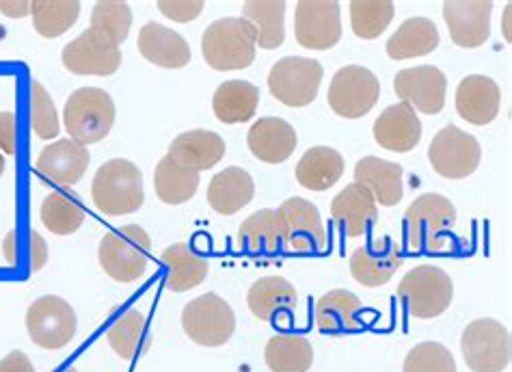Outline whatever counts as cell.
<instances>
[{
	"instance_id": "f1b7e54d",
	"label": "cell",
	"mask_w": 512,
	"mask_h": 372,
	"mask_svg": "<svg viewBox=\"0 0 512 372\" xmlns=\"http://www.w3.org/2000/svg\"><path fill=\"white\" fill-rule=\"evenodd\" d=\"M439 42L441 35L433 20L409 18L398 26V31L392 37H389L387 55L396 61L426 57L439 48Z\"/></svg>"
},
{
	"instance_id": "603a6c76",
	"label": "cell",
	"mask_w": 512,
	"mask_h": 372,
	"mask_svg": "<svg viewBox=\"0 0 512 372\" xmlns=\"http://www.w3.org/2000/svg\"><path fill=\"white\" fill-rule=\"evenodd\" d=\"M247 143L251 154L258 158V161L268 165H279L288 161L294 154L299 137H296V130L292 128V124L286 122V119L264 117L251 126Z\"/></svg>"
},
{
	"instance_id": "ac0fdd59",
	"label": "cell",
	"mask_w": 512,
	"mask_h": 372,
	"mask_svg": "<svg viewBox=\"0 0 512 372\" xmlns=\"http://www.w3.org/2000/svg\"><path fill=\"white\" fill-rule=\"evenodd\" d=\"M404 264L402 251L392 238H381L368 247H357L350 256V275L361 286L381 288Z\"/></svg>"
},
{
	"instance_id": "9a60e30c",
	"label": "cell",
	"mask_w": 512,
	"mask_h": 372,
	"mask_svg": "<svg viewBox=\"0 0 512 372\" xmlns=\"http://www.w3.org/2000/svg\"><path fill=\"white\" fill-rule=\"evenodd\" d=\"M342 18L335 0H301L296 5V42L307 50H329L340 42Z\"/></svg>"
},
{
	"instance_id": "db71d44e",
	"label": "cell",
	"mask_w": 512,
	"mask_h": 372,
	"mask_svg": "<svg viewBox=\"0 0 512 372\" xmlns=\"http://www.w3.org/2000/svg\"><path fill=\"white\" fill-rule=\"evenodd\" d=\"M65 372H78V370H76V368H67Z\"/></svg>"
},
{
	"instance_id": "74e56055",
	"label": "cell",
	"mask_w": 512,
	"mask_h": 372,
	"mask_svg": "<svg viewBox=\"0 0 512 372\" xmlns=\"http://www.w3.org/2000/svg\"><path fill=\"white\" fill-rule=\"evenodd\" d=\"M111 349L121 360H134L150 349V336H147L145 316L139 310H128L106 331Z\"/></svg>"
},
{
	"instance_id": "e0dca14e",
	"label": "cell",
	"mask_w": 512,
	"mask_h": 372,
	"mask_svg": "<svg viewBox=\"0 0 512 372\" xmlns=\"http://www.w3.org/2000/svg\"><path fill=\"white\" fill-rule=\"evenodd\" d=\"M489 0H450L443 5V20L448 24L452 42L461 48H480L491 35Z\"/></svg>"
},
{
	"instance_id": "cb8c5ba5",
	"label": "cell",
	"mask_w": 512,
	"mask_h": 372,
	"mask_svg": "<svg viewBox=\"0 0 512 372\" xmlns=\"http://www.w3.org/2000/svg\"><path fill=\"white\" fill-rule=\"evenodd\" d=\"M299 303L296 288L288 279L279 275L262 277L249 288L247 305L251 314L264 323H273L277 318H290Z\"/></svg>"
},
{
	"instance_id": "681fc988",
	"label": "cell",
	"mask_w": 512,
	"mask_h": 372,
	"mask_svg": "<svg viewBox=\"0 0 512 372\" xmlns=\"http://www.w3.org/2000/svg\"><path fill=\"white\" fill-rule=\"evenodd\" d=\"M0 11H3L9 18H24L31 13V3H26V0H18V3H9V0H3V3H0Z\"/></svg>"
},
{
	"instance_id": "5b68a950",
	"label": "cell",
	"mask_w": 512,
	"mask_h": 372,
	"mask_svg": "<svg viewBox=\"0 0 512 372\" xmlns=\"http://www.w3.org/2000/svg\"><path fill=\"white\" fill-rule=\"evenodd\" d=\"M407 241L413 249L441 251L456 225V208L448 197L426 193L407 208Z\"/></svg>"
},
{
	"instance_id": "60d3db41",
	"label": "cell",
	"mask_w": 512,
	"mask_h": 372,
	"mask_svg": "<svg viewBox=\"0 0 512 372\" xmlns=\"http://www.w3.org/2000/svg\"><path fill=\"white\" fill-rule=\"evenodd\" d=\"M396 7L389 0H353L350 3V24L361 39H376L387 31L394 20Z\"/></svg>"
},
{
	"instance_id": "d6a6232c",
	"label": "cell",
	"mask_w": 512,
	"mask_h": 372,
	"mask_svg": "<svg viewBox=\"0 0 512 372\" xmlns=\"http://www.w3.org/2000/svg\"><path fill=\"white\" fill-rule=\"evenodd\" d=\"M260 91L247 81H227L217 87L212 109L223 124H245L258 111Z\"/></svg>"
},
{
	"instance_id": "7c38bea8",
	"label": "cell",
	"mask_w": 512,
	"mask_h": 372,
	"mask_svg": "<svg viewBox=\"0 0 512 372\" xmlns=\"http://www.w3.org/2000/svg\"><path fill=\"white\" fill-rule=\"evenodd\" d=\"M381 98V83L368 68L346 65L333 76L329 87V106L333 113L346 119L368 115Z\"/></svg>"
},
{
	"instance_id": "2e32d148",
	"label": "cell",
	"mask_w": 512,
	"mask_h": 372,
	"mask_svg": "<svg viewBox=\"0 0 512 372\" xmlns=\"http://www.w3.org/2000/svg\"><path fill=\"white\" fill-rule=\"evenodd\" d=\"M394 91L402 102H407L411 106V109L415 106L417 111H422L426 115H437L441 113L443 104H446L448 78L439 68H435V65L407 68L396 74Z\"/></svg>"
},
{
	"instance_id": "816d5d0a",
	"label": "cell",
	"mask_w": 512,
	"mask_h": 372,
	"mask_svg": "<svg viewBox=\"0 0 512 372\" xmlns=\"http://www.w3.org/2000/svg\"><path fill=\"white\" fill-rule=\"evenodd\" d=\"M510 13H512V7L508 5L506 11H504V35H506L508 42H510Z\"/></svg>"
},
{
	"instance_id": "f35d334b",
	"label": "cell",
	"mask_w": 512,
	"mask_h": 372,
	"mask_svg": "<svg viewBox=\"0 0 512 372\" xmlns=\"http://www.w3.org/2000/svg\"><path fill=\"white\" fill-rule=\"evenodd\" d=\"M35 31L42 37H59L76 24L80 3L76 0H35L31 3Z\"/></svg>"
},
{
	"instance_id": "ee69618b",
	"label": "cell",
	"mask_w": 512,
	"mask_h": 372,
	"mask_svg": "<svg viewBox=\"0 0 512 372\" xmlns=\"http://www.w3.org/2000/svg\"><path fill=\"white\" fill-rule=\"evenodd\" d=\"M31 128L39 139H55L61 132V122L50 93L42 83H31Z\"/></svg>"
},
{
	"instance_id": "9c48e42d",
	"label": "cell",
	"mask_w": 512,
	"mask_h": 372,
	"mask_svg": "<svg viewBox=\"0 0 512 372\" xmlns=\"http://www.w3.org/2000/svg\"><path fill=\"white\" fill-rule=\"evenodd\" d=\"M26 329L31 340L46 351L67 347L76 336L78 316L70 303L55 295L39 297L26 310Z\"/></svg>"
},
{
	"instance_id": "52a82bcc",
	"label": "cell",
	"mask_w": 512,
	"mask_h": 372,
	"mask_svg": "<svg viewBox=\"0 0 512 372\" xmlns=\"http://www.w3.org/2000/svg\"><path fill=\"white\" fill-rule=\"evenodd\" d=\"M184 334L201 347H223L236 331V314L225 299L206 292L182 310Z\"/></svg>"
},
{
	"instance_id": "f546056e",
	"label": "cell",
	"mask_w": 512,
	"mask_h": 372,
	"mask_svg": "<svg viewBox=\"0 0 512 372\" xmlns=\"http://www.w3.org/2000/svg\"><path fill=\"white\" fill-rule=\"evenodd\" d=\"M236 245L251 256H277L284 247V236L279 230L277 212L262 208L240 225Z\"/></svg>"
},
{
	"instance_id": "8fae6325",
	"label": "cell",
	"mask_w": 512,
	"mask_h": 372,
	"mask_svg": "<svg viewBox=\"0 0 512 372\" xmlns=\"http://www.w3.org/2000/svg\"><path fill=\"white\" fill-rule=\"evenodd\" d=\"M482 150L474 135L463 132L454 124L437 132L428 145V161L439 176L448 180H463L474 174L480 165Z\"/></svg>"
},
{
	"instance_id": "277c9868",
	"label": "cell",
	"mask_w": 512,
	"mask_h": 372,
	"mask_svg": "<svg viewBox=\"0 0 512 372\" xmlns=\"http://www.w3.org/2000/svg\"><path fill=\"white\" fill-rule=\"evenodd\" d=\"M65 128L80 145H91L109 137L115 124V102L104 89H76L65 102Z\"/></svg>"
},
{
	"instance_id": "f5cc1de1",
	"label": "cell",
	"mask_w": 512,
	"mask_h": 372,
	"mask_svg": "<svg viewBox=\"0 0 512 372\" xmlns=\"http://www.w3.org/2000/svg\"><path fill=\"white\" fill-rule=\"evenodd\" d=\"M3 171H5V158L0 156V176H3Z\"/></svg>"
},
{
	"instance_id": "83f0119b",
	"label": "cell",
	"mask_w": 512,
	"mask_h": 372,
	"mask_svg": "<svg viewBox=\"0 0 512 372\" xmlns=\"http://www.w3.org/2000/svg\"><path fill=\"white\" fill-rule=\"evenodd\" d=\"M255 195L253 178L240 167H227L212 178L208 186V204L219 215H236L238 210L251 204Z\"/></svg>"
},
{
	"instance_id": "7402d4cb",
	"label": "cell",
	"mask_w": 512,
	"mask_h": 372,
	"mask_svg": "<svg viewBox=\"0 0 512 372\" xmlns=\"http://www.w3.org/2000/svg\"><path fill=\"white\" fill-rule=\"evenodd\" d=\"M89 163L91 154L87 145H80L74 139H61L42 150L35 167L42 178L59 186H72L85 176Z\"/></svg>"
},
{
	"instance_id": "4316f807",
	"label": "cell",
	"mask_w": 512,
	"mask_h": 372,
	"mask_svg": "<svg viewBox=\"0 0 512 372\" xmlns=\"http://www.w3.org/2000/svg\"><path fill=\"white\" fill-rule=\"evenodd\" d=\"M355 184L366 186L376 204L396 206L404 195V171L398 163L366 156L355 165Z\"/></svg>"
},
{
	"instance_id": "ba28073f",
	"label": "cell",
	"mask_w": 512,
	"mask_h": 372,
	"mask_svg": "<svg viewBox=\"0 0 512 372\" xmlns=\"http://www.w3.org/2000/svg\"><path fill=\"white\" fill-rule=\"evenodd\" d=\"M465 364L474 372H502L510 364V331L493 318L469 323L461 336Z\"/></svg>"
},
{
	"instance_id": "d4e9b609",
	"label": "cell",
	"mask_w": 512,
	"mask_h": 372,
	"mask_svg": "<svg viewBox=\"0 0 512 372\" xmlns=\"http://www.w3.org/2000/svg\"><path fill=\"white\" fill-rule=\"evenodd\" d=\"M141 55L158 68L180 70L191 63V46L186 39L158 22H147L137 39Z\"/></svg>"
},
{
	"instance_id": "30bf717a",
	"label": "cell",
	"mask_w": 512,
	"mask_h": 372,
	"mask_svg": "<svg viewBox=\"0 0 512 372\" xmlns=\"http://www.w3.org/2000/svg\"><path fill=\"white\" fill-rule=\"evenodd\" d=\"M322 65L307 57L279 59L268 74V89L273 96L292 109L312 104L322 83Z\"/></svg>"
},
{
	"instance_id": "484cf974",
	"label": "cell",
	"mask_w": 512,
	"mask_h": 372,
	"mask_svg": "<svg viewBox=\"0 0 512 372\" xmlns=\"http://www.w3.org/2000/svg\"><path fill=\"white\" fill-rule=\"evenodd\" d=\"M169 156L175 163L191 171H206L221 163L225 141L212 130H188L169 145Z\"/></svg>"
},
{
	"instance_id": "4dcf8cb0",
	"label": "cell",
	"mask_w": 512,
	"mask_h": 372,
	"mask_svg": "<svg viewBox=\"0 0 512 372\" xmlns=\"http://www.w3.org/2000/svg\"><path fill=\"white\" fill-rule=\"evenodd\" d=\"M245 18L255 31V46L275 50L286 39V3L281 0H251L242 5Z\"/></svg>"
},
{
	"instance_id": "f907efd6",
	"label": "cell",
	"mask_w": 512,
	"mask_h": 372,
	"mask_svg": "<svg viewBox=\"0 0 512 372\" xmlns=\"http://www.w3.org/2000/svg\"><path fill=\"white\" fill-rule=\"evenodd\" d=\"M3 249H5V258L9 264H16V232H9L5 243H3Z\"/></svg>"
},
{
	"instance_id": "6da1fadb",
	"label": "cell",
	"mask_w": 512,
	"mask_h": 372,
	"mask_svg": "<svg viewBox=\"0 0 512 372\" xmlns=\"http://www.w3.org/2000/svg\"><path fill=\"white\" fill-rule=\"evenodd\" d=\"M255 31L245 18L214 20L201 37V55L217 72L247 70L255 61Z\"/></svg>"
},
{
	"instance_id": "bcb514c9",
	"label": "cell",
	"mask_w": 512,
	"mask_h": 372,
	"mask_svg": "<svg viewBox=\"0 0 512 372\" xmlns=\"http://www.w3.org/2000/svg\"><path fill=\"white\" fill-rule=\"evenodd\" d=\"M0 150L5 154L16 152V117L9 111L0 113Z\"/></svg>"
},
{
	"instance_id": "8992f818",
	"label": "cell",
	"mask_w": 512,
	"mask_h": 372,
	"mask_svg": "<svg viewBox=\"0 0 512 372\" xmlns=\"http://www.w3.org/2000/svg\"><path fill=\"white\" fill-rule=\"evenodd\" d=\"M398 297L413 318H424L426 321V318L441 316L450 308L454 299V284L443 269L433 267V264H422V267L402 277Z\"/></svg>"
},
{
	"instance_id": "b9f144b4",
	"label": "cell",
	"mask_w": 512,
	"mask_h": 372,
	"mask_svg": "<svg viewBox=\"0 0 512 372\" xmlns=\"http://www.w3.org/2000/svg\"><path fill=\"white\" fill-rule=\"evenodd\" d=\"M130 26H132V11L126 3L106 0V3H98L91 11V29L109 35L117 46L121 42H126Z\"/></svg>"
},
{
	"instance_id": "e575fe53",
	"label": "cell",
	"mask_w": 512,
	"mask_h": 372,
	"mask_svg": "<svg viewBox=\"0 0 512 372\" xmlns=\"http://www.w3.org/2000/svg\"><path fill=\"white\" fill-rule=\"evenodd\" d=\"M163 264L167 267V288L173 292L197 288L210 271V264L193 254L184 243L169 245L163 251Z\"/></svg>"
},
{
	"instance_id": "44dd1931",
	"label": "cell",
	"mask_w": 512,
	"mask_h": 372,
	"mask_svg": "<svg viewBox=\"0 0 512 372\" xmlns=\"http://www.w3.org/2000/svg\"><path fill=\"white\" fill-rule=\"evenodd\" d=\"M331 217L338 230L350 238L368 234L379 221V208L372 193L361 184H348L344 191L335 195L331 204Z\"/></svg>"
},
{
	"instance_id": "d6986e66",
	"label": "cell",
	"mask_w": 512,
	"mask_h": 372,
	"mask_svg": "<svg viewBox=\"0 0 512 372\" xmlns=\"http://www.w3.org/2000/svg\"><path fill=\"white\" fill-rule=\"evenodd\" d=\"M374 141L389 152L407 154L422 141V122L407 102H398L376 117Z\"/></svg>"
},
{
	"instance_id": "4fadbf2b",
	"label": "cell",
	"mask_w": 512,
	"mask_h": 372,
	"mask_svg": "<svg viewBox=\"0 0 512 372\" xmlns=\"http://www.w3.org/2000/svg\"><path fill=\"white\" fill-rule=\"evenodd\" d=\"M61 61L80 76H111L121 65V50L109 35L87 29L63 48Z\"/></svg>"
},
{
	"instance_id": "5bb4252c",
	"label": "cell",
	"mask_w": 512,
	"mask_h": 372,
	"mask_svg": "<svg viewBox=\"0 0 512 372\" xmlns=\"http://www.w3.org/2000/svg\"><path fill=\"white\" fill-rule=\"evenodd\" d=\"M277 221L284 243L301 254L320 251L327 245L325 223L318 208L303 197H290L277 210Z\"/></svg>"
},
{
	"instance_id": "7a4b0ae2",
	"label": "cell",
	"mask_w": 512,
	"mask_h": 372,
	"mask_svg": "<svg viewBox=\"0 0 512 372\" xmlns=\"http://www.w3.org/2000/svg\"><path fill=\"white\" fill-rule=\"evenodd\" d=\"M91 197L104 215L119 217L139 210L145 202L141 169L126 158L104 163L93 178Z\"/></svg>"
},
{
	"instance_id": "7dc6e473",
	"label": "cell",
	"mask_w": 512,
	"mask_h": 372,
	"mask_svg": "<svg viewBox=\"0 0 512 372\" xmlns=\"http://www.w3.org/2000/svg\"><path fill=\"white\" fill-rule=\"evenodd\" d=\"M48 262V245L39 232H31V271H42L44 264Z\"/></svg>"
},
{
	"instance_id": "f6af8a7d",
	"label": "cell",
	"mask_w": 512,
	"mask_h": 372,
	"mask_svg": "<svg viewBox=\"0 0 512 372\" xmlns=\"http://www.w3.org/2000/svg\"><path fill=\"white\" fill-rule=\"evenodd\" d=\"M204 7L206 5L201 0H160L158 3L160 13L175 22H191L199 18Z\"/></svg>"
},
{
	"instance_id": "d590c367",
	"label": "cell",
	"mask_w": 512,
	"mask_h": 372,
	"mask_svg": "<svg viewBox=\"0 0 512 372\" xmlns=\"http://www.w3.org/2000/svg\"><path fill=\"white\" fill-rule=\"evenodd\" d=\"M264 360L273 372H307L314 364L312 342L299 334H277L268 340Z\"/></svg>"
},
{
	"instance_id": "836d02e7",
	"label": "cell",
	"mask_w": 512,
	"mask_h": 372,
	"mask_svg": "<svg viewBox=\"0 0 512 372\" xmlns=\"http://www.w3.org/2000/svg\"><path fill=\"white\" fill-rule=\"evenodd\" d=\"M363 305L355 292L331 290L316 301V325L327 334H342L361 327L359 314Z\"/></svg>"
},
{
	"instance_id": "1f68e13d",
	"label": "cell",
	"mask_w": 512,
	"mask_h": 372,
	"mask_svg": "<svg viewBox=\"0 0 512 372\" xmlns=\"http://www.w3.org/2000/svg\"><path fill=\"white\" fill-rule=\"evenodd\" d=\"M344 174V158L338 150L316 145L296 165V180L309 191H327Z\"/></svg>"
},
{
	"instance_id": "c3c4849f",
	"label": "cell",
	"mask_w": 512,
	"mask_h": 372,
	"mask_svg": "<svg viewBox=\"0 0 512 372\" xmlns=\"http://www.w3.org/2000/svg\"><path fill=\"white\" fill-rule=\"evenodd\" d=\"M0 372H35V368L22 351H13L0 362Z\"/></svg>"
},
{
	"instance_id": "ffe728a7",
	"label": "cell",
	"mask_w": 512,
	"mask_h": 372,
	"mask_svg": "<svg viewBox=\"0 0 512 372\" xmlns=\"http://www.w3.org/2000/svg\"><path fill=\"white\" fill-rule=\"evenodd\" d=\"M502 91L493 78L484 74L465 76L456 87V111L465 122L487 126L500 113Z\"/></svg>"
},
{
	"instance_id": "7bdbcfd3",
	"label": "cell",
	"mask_w": 512,
	"mask_h": 372,
	"mask_svg": "<svg viewBox=\"0 0 512 372\" xmlns=\"http://www.w3.org/2000/svg\"><path fill=\"white\" fill-rule=\"evenodd\" d=\"M402 372H458L454 355L439 342H422L404 360Z\"/></svg>"
},
{
	"instance_id": "ab89813d",
	"label": "cell",
	"mask_w": 512,
	"mask_h": 372,
	"mask_svg": "<svg viewBox=\"0 0 512 372\" xmlns=\"http://www.w3.org/2000/svg\"><path fill=\"white\" fill-rule=\"evenodd\" d=\"M42 221L46 228L57 236H70L74 234L85 221V210L80 206L76 195L65 191L50 193L42 204Z\"/></svg>"
},
{
	"instance_id": "8d00e7d4",
	"label": "cell",
	"mask_w": 512,
	"mask_h": 372,
	"mask_svg": "<svg viewBox=\"0 0 512 372\" xmlns=\"http://www.w3.org/2000/svg\"><path fill=\"white\" fill-rule=\"evenodd\" d=\"M154 189L160 202L169 206H180L191 199L199 189V174L191 169H184L167 154L160 158L154 171Z\"/></svg>"
},
{
	"instance_id": "3957f363",
	"label": "cell",
	"mask_w": 512,
	"mask_h": 372,
	"mask_svg": "<svg viewBox=\"0 0 512 372\" xmlns=\"http://www.w3.org/2000/svg\"><path fill=\"white\" fill-rule=\"evenodd\" d=\"M150 251L152 241L141 225H124L104 234L98 247L100 267L115 282H137L147 271Z\"/></svg>"
}]
</instances>
